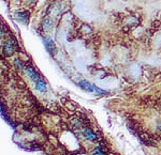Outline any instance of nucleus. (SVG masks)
Instances as JSON below:
<instances>
[{"label": "nucleus", "mask_w": 161, "mask_h": 155, "mask_svg": "<svg viewBox=\"0 0 161 155\" xmlns=\"http://www.w3.org/2000/svg\"><path fill=\"white\" fill-rule=\"evenodd\" d=\"M15 52V43L13 41H7L3 45V54L4 56L9 57V56H12Z\"/></svg>", "instance_id": "nucleus-1"}, {"label": "nucleus", "mask_w": 161, "mask_h": 155, "mask_svg": "<svg viewBox=\"0 0 161 155\" xmlns=\"http://www.w3.org/2000/svg\"><path fill=\"white\" fill-rule=\"evenodd\" d=\"M43 41H44V45H45V47H46L47 50H49L52 55H55V52H56V46H55L54 41H53L49 36L44 38Z\"/></svg>", "instance_id": "nucleus-2"}, {"label": "nucleus", "mask_w": 161, "mask_h": 155, "mask_svg": "<svg viewBox=\"0 0 161 155\" xmlns=\"http://www.w3.org/2000/svg\"><path fill=\"white\" fill-rule=\"evenodd\" d=\"M25 72H26V74H27V76L29 77L31 80H33V82H36L38 79H40V76L38 75V73H37L36 71H35V68H30V66H28V68H25Z\"/></svg>", "instance_id": "nucleus-3"}, {"label": "nucleus", "mask_w": 161, "mask_h": 155, "mask_svg": "<svg viewBox=\"0 0 161 155\" xmlns=\"http://www.w3.org/2000/svg\"><path fill=\"white\" fill-rule=\"evenodd\" d=\"M36 89L38 90V91H40V92L44 93V92H46V90H47V86L46 84H45V82H44L43 79H38L36 82Z\"/></svg>", "instance_id": "nucleus-4"}, {"label": "nucleus", "mask_w": 161, "mask_h": 155, "mask_svg": "<svg viewBox=\"0 0 161 155\" xmlns=\"http://www.w3.org/2000/svg\"><path fill=\"white\" fill-rule=\"evenodd\" d=\"M79 84V87L82 88L83 90H86V91H88V92H93L95 86L91 84L90 82H88L87 80H81Z\"/></svg>", "instance_id": "nucleus-5"}, {"label": "nucleus", "mask_w": 161, "mask_h": 155, "mask_svg": "<svg viewBox=\"0 0 161 155\" xmlns=\"http://www.w3.org/2000/svg\"><path fill=\"white\" fill-rule=\"evenodd\" d=\"M84 137L90 141H95L97 140V135L95 134V132L93 130H90V128H86L84 131Z\"/></svg>", "instance_id": "nucleus-6"}, {"label": "nucleus", "mask_w": 161, "mask_h": 155, "mask_svg": "<svg viewBox=\"0 0 161 155\" xmlns=\"http://www.w3.org/2000/svg\"><path fill=\"white\" fill-rule=\"evenodd\" d=\"M15 17H16L17 20L26 24V23L28 22L29 15H28V13H26V12H17V13H15Z\"/></svg>", "instance_id": "nucleus-7"}, {"label": "nucleus", "mask_w": 161, "mask_h": 155, "mask_svg": "<svg viewBox=\"0 0 161 155\" xmlns=\"http://www.w3.org/2000/svg\"><path fill=\"white\" fill-rule=\"evenodd\" d=\"M42 27L45 31H49V30L53 28V20L52 18H49V17H45L43 19V22H42Z\"/></svg>", "instance_id": "nucleus-8"}, {"label": "nucleus", "mask_w": 161, "mask_h": 155, "mask_svg": "<svg viewBox=\"0 0 161 155\" xmlns=\"http://www.w3.org/2000/svg\"><path fill=\"white\" fill-rule=\"evenodd\" d=\"M93 155H105V153H104V151L100 147H97L93 150Z\"/></svg>", "instance_id": "nucleus-9"}, {"label": "nucleus", "mask_w": 161, "mask_h": 155, "mask_svg": "<svg viewBox=\"0 0 161 155\" xmlns=\"http://www.w3.org/2000/svg\"><path fill=\"white\" fill-rule=\"evenodd\" d=\"M14 64H15V66H16L18 70H22V68H23L22 61H21L19 59H15V60H14Z\"/></svg>", "instance_id": "nucleus-10"}, {"label": "nucleus", "mask_w": 161, "mask_h": 155, "mask_svg": "<svg viewBox=\"0 0 161 155\" xmlns=\"http://www.w3.org/2000/svg\"><path fill=\"white\" fill-rule=\"evenodd\" d=\"M157 128H158L159 132H161V120H159L158 123H157Z\"/></svg>", "instance_id": "nucleus-11"}, {"label": "nucleus", "mask_w": 161, "mask_h": 155, "mask_svg": "<svg viewBox=\"0 0 161 155\" xmlns=\"http://www.w3.org/2000/svg\"><path fill=\"white\" fill-rule=\"evenodd\" d=\"M3 36V30H2V28L0 27V36Z\"/></svg>", "instance_id": "nucleus-12"}]
</instances>
